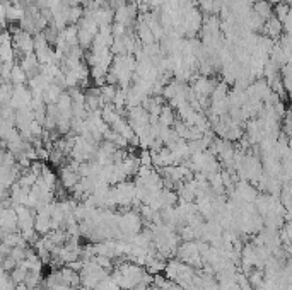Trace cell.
<instances>
[{"mask_svg":"<svg viewBox=\"0 0 292 290\" xmlns=\"http://www.w3.org/2000/svg\"><path fill=\"white\" fill-rule=\"evenodd\" d=\"M146 273H147V270H144L140 265L127 261V263H121V265L111 273V277L121 287V290H135L137 285L144 280Z\"/></svg>","mask_w":292,"mask_h":290,"instance_id":"obj_1","label":"cell"},{"mask_svg":"<svg viewBox=\"0 0 292 290\" xmlns=\"http://www.w3.org/2000/svg\"><path fill=\"white\" fill-rule=\"evenodd\" d=\"M178 259L186 265L193 266V268H200L203 265V259H202V253L198 249V243L197 241H184L183 244H180L178 251Z\"/></svg>","mask_w":292,"mask_h":290,"instance_id":"obj_2","label":"cell"},{"mask_svg":"<svg viewBox=\"0 0 292 290\" xmlns=\"http://www.w3.org/2000/svg\"><path fill=\"white\" fill-rule=\"evenodd\" d=\"M256 196H258V191L255 189V186L250 181H245V180L236 183L234 191H232V200H238V202H243V203H255Z\"/></svg>","mask_w":292,"mask_h":290,"instance_id":"obj_3","label":"cell"},{"mask_svg":"<svg viewBox=\"0 0 292 290\" xmlns=\"http://www.w3.org/2000/svg\"><path fill=\"white\" fill-rule=\"evenodd\" d=\"M0 225H2V236L10 232H16L19 229V220H17V210L14 207H2L0 214Z\"/></svg>","mask_w":292,"mask_h":290,"instance_id":"obj_4","label":"cell"},{"mask_svg":"<svg viewBox=\"0 0 292 290\" xmlns=\"http://www.w3.org/2000/svg\"><path fill=\"white\" fill-rule=\"evenodd\" d=\"M16 210H17V220H19V230L21 232L35 229L36 215H33V208L21 205V207H16Z\"/></svg>","mask_w":292,"mask_h":290,"instance_id":"obj_5","label":"cell"},{"mask_svg":"<svg viewBox=\"0 0 292 290\" xmlns=\"http://www.w3.org/2000/svg\"><path fill=\"white\" fill-rule=\"evenodd\" d=\"M265 35L268 36V38L272 39H279L280 35H282L284 31V24L280 19H277V17H270L268 21H265V28H263Z\"/></svg>","mask_w":292,"mask_h":290,"instance_id":"obj_6","label":"cell"},{"mask_svg":"<svg viewBox=\"0 0 292 290\" xmlns=\"http://www.w3.org/2000/svg\"><path fill=\"white\" fill-rule=\"evenodd\" d=\"M255 12L263 21H268L270 17H273V7L268 0H258V2H255Z\"/></svg>","mask_w":292,"mask_h":290,"instance_id":"obj_7","label":"cell"},{"mask_svg":"<svg viewBox=\"0 0 292 290\" xmlns=\"http://www.w3.org/2000/svg\"><path fill=\"white\" fill-rule=\"evenodd\" d=\"M159 123L162 126H173L176 123L175 113L171 111V108H162L161 114H159Z\"/></svg>","mask_w":292,"mask_h":290,"instance_id":"obj_8","label":"cell"},{"mask_svg":"<svg viewBox=\"0 0 292 290\" xmlns=\"http://www.w3.org/2000/svg\"><path fill=\"white\" fill-rule=\"evenodd\" d=\"M39 178H41V180L45 181V183H46L50 188L57 189V174H55L51 169H48V167H45V169H43V173H41V176H39Z\"/></svg>","mask_w":292,"mask_h":290,"instance_id":"obj_9","label":"cell"},{"mask_svg":"<svg viewBox=\"0 0 292 290\" xmlns=\"http://www.w3.org/2000/svg\"><path fill=\"white\" fill-rule=\"evenodd\" d=\"M96 290H121V287L114 282V278L111 277V275H110V277H106L105 280L99 284V287Z\"/></svg>","mask_w":292,"mask_h":290,"instance_id":"obj_10","label":"cell"},{"mask_svg":"<svg viewBox=\"0 0 292 290\" xmlns=\"http://www.w3.org/2000/svg\"><path fill=\"white\" fill-rule=\"evenodd\" d=\"M273 10H275V14H277V19H280V21H282L284 22V19H286V17L287 16H289V12H291V7H289V3H277V7H275V9H273Z\"/></svg>","mask_w":292,"mask_h":290,"instance_id":"obj_11","label":"cell"},{"mask_svg":"<svg viewBox=\"0 0 292 290\" xmlns=\"http://www.w3.org/2000/svg\"><path fill=\"white\" fill-rule=\"evenodd\" d=\"M96 263H98L101 268H105V270H111V266H113V261L111 259L113 258H110V256H101V254H98L96 256Z\"/></svg>","mask_w":292,"mask_h":290,"instance_id":"obj_12","label":"cell"},{"mask_svg":"<svg viewBox=\"0 0 292 290\" xmlns=\"http://www.w3.org/2000/svg\"><path fill=\"white\" fill-rule=\"evenodd\" d=\"M282 82H284V89H286L289 94H292V77H284Z\"/></svg>","mask_w":292,"mask_h":290,"instance_id":"obj_13","label":"cell"},{"mask_svg":"<svg viewBox=\"0 0 292 290\" xmlns=\"http://www.w3.org/2000/svg\"><path fill=\"white\" fill-rule=\"evenodd\" d=\"M16 290H36V289L29 287V285H26V284H17L16 285Z\"/></svg>","mask_w":292,"mask_h":290,"instance_id":"obj_14","label":"cell"},{"mask_svg":"<svg viewBox=\"0 0 292 290\" xmlns=\"http://www.w3.org/2000/svg\"><path fill=\"white\" fill-rule=\"evenodd\" d=\"M166 290H184V289L181 287V285H178V284H173L171 287H169V289H166Z\"/></svg>","mask_w":292,"mask_h":290,"instance_id":"obj_15","label":"cell"}]
</instances>
